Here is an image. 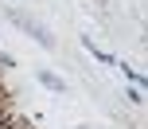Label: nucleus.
Segmentation results:
<instances>
[{
  "label": "nucleus",
  "mask_w": 148,
  "mask_h": 129,
  "mask_svg": "<svg viewBox=\"0 0 148 129\" xmlns=\"http://www.w3.org/2000/svg\"><path fill=\"white\" fill-rule=\"evenodd\" d=\"M39 82H43V86H51L55 94H62V90H66V82H62V78H55L51 70H39Z\"/></svg>",
  "instance_id": "nucleus-2"
},
{
  "label": "nucleus",
  "mask_w": 148,
  "mask_h": 129,
  "mask_svg": "<svg viewBox=\"0 0 148 129\" xmlns=\"http://www.w3.org/2000/svg\"><path fill=\"white\" fill-rule=\"evenodd\" d=\"M8 20H12L16 28H23V31H27V35H35V39H39V43H43V47H55V39L47 35V28H39V23H31L27 16H23V12H8Z\"/></svg>",
  "instance_id": "nucleus-1"
}]
</instances>
